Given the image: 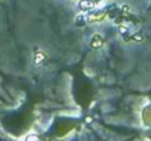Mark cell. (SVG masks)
<instances>
[{
  "mask_svg": "<svg viewBox=\"0 0 151 141\" xmlns=\"http://www.w3.org/2000/svg\"><path fill=\"white\" fill-rule=\"evenodd\" d=\"M102 43H103L102 37H100L99 35H95L94 39H92V45H94V47H100V45H102Z\"/></svg>",
  "mask_w": 151,
  "mask_h": 141,
  "instance_id": "cell-2",
  "label": "cell"
},
{
  "mask_svg": "<svg viewBox=\"0 0 151 141\" xmlns=\"http://www.w3.org/2000/svg\"><path fill=\"white\" fill-rule=\"evenodd\" d=\"M94 1H95V3H96V1H99V0H94Z\"/></svg>",
  "mask_w": 151,
  "mask_h": 141,
  "instance_id": "cell-3",
  "label": "cell"
},
{
  "mask_svg": "<svg viewBox=\"0 0 151 141\" xmlns=\"http://www.w3.org/2000/svg\"><path fill=\"white\" fill-rule=\"evenodd\" d=\"M95 4L96 3H95L94 0H79L78 7H79L80 11L87 12V11H91V9L95 7Z\"/></svg>",
  "mask_w": 151,
  "mask_h": 141,
  "instance_id": "cell-1",
  "label": "cell"
}]
</instances>
